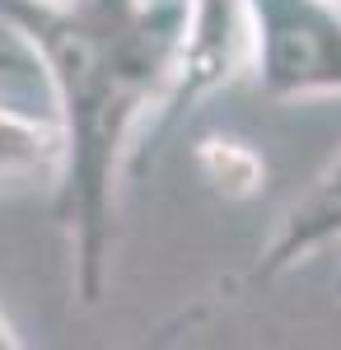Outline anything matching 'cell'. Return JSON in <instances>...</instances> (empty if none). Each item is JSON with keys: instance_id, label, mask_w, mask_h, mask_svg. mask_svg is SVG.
Returning a JSON list of instances; mask_svg holds the SVG:
<instances>
[{"instance_id": "cell-1", "label": "cell", "mask_w": 341, "mask_h": 350, "mask_svg": "<svg viewBox=\"0 0 341 350\" xmlns=\"http://www.w3.org/2000/svg\"><path fill=\"white\" fill-rule=\"evenodd\" d=\"M0 24L24 42L61 122L52 215L84 308L108 295L122 178L159 145V117L178 80L187 0H0Z\"/></svg>"}, {"instance_id": "cell-2", "label": "cell", "mask_w": 341, "mask_h": 350, "mask_svg": "<svg viewBox=\"0 0 341 350\" xmlns=\"http://www.w3.org/2000/svg\"><path fill=\"white\" fill-rule=\"evenodd\" d=\"M253 84L276 103L341 94V5L337 0H248Z\"/></svg>"}, {"instance_id": "cell-3", "label": "cell", "mask_w": 341, "mask_h": 350, "mask_svg": "<svg viewBox=\"0 0 341 350\" xmlns=\"http://www.w3.org/2000/svg\"><path fill=\"white\" fill-rule=\"evenodd\" d=\"M243 70H253V10L248 0H187L183 24V56L178 80L168 94V108L159 117V135L183 112H192L220 84H234Z\"/></svg>"}, {"instance_id": "cell-4", "label": "cell", "mask_w": 341, "mask_h": 350, "mask_svg": "<svg viewBox=\"0 0 341 350\" xmlns=\"http://www.w3.org/2000/svg\"><path fill=\"white\" fill-rule=\"evenodd\" d=\"M337 239H341V150L318 173L314 191L299 206H290V215L281 219L276 239L266 243L262 262H257V280H271L281 271L309 262L318 247H327V243H337Z\"/></svg>"}, {"instance_id": "cell-5", "label": "cell", "mask_w": 341, "mask_h": 350, "mask_svg": "<svg viewBox=\"0 0 341 350\" xmlns=\"http://www.w3.org/2000/svg\"><path fill=\"white\" fill-rule=\"evenodd\" d=\"M61 168V122L56 112L0 98V183L56 178Z\"/></svg>"}, {"instance_id": "cell-6", "label": "cell", "mask_w": 341, "mask_h": 350, "mask_svg": "<svg viewBox=\"0 0 341 350\" xmlns=\"http://www.w3.org/2000/svg\"><path fill=\"white\" fill-rule=\"evenodd\" d=\"M192 163L206 191L225 201H253L266 187V159L238 135H201L192 145Z\"/></svg>"}, {"instance_id": "cell-7", "label": "cell", "mask_w": 341, "mask_h": 350, "mask_svg": "<svg viewBox=\"0 0 341 350\" xmlns=\"http://www.w3.org/2000/svg\"><path fill=\"white\" fill-rule=\"evenodd\" d=\"M0 80H14V84H24V89H33V94H42V98H52L47 80H42V70H38V61H33V52H28L24 42L19 47H0Z\"/></svg>"}, {"instance_id": "cell-8", "label": "cell", "mask_w": 341, "mask_h": 350, "mask_svg": "<svg viewBox=\"0 0 341 350\" xmlns=\"http://www.w3.org/2000/svg\"><path fill=\"white\" fill-rule=\"evenodd\" d=\"M0 350H24V336L14 332V323L0 313Z\"/></svg>"}, {"instance_id": "cell-9", "label": "cell", "mask_w": 341, "mask_h": 350, "mask_svg": "<svg viewBox=\"0 0 341 350\" xmlns=\"http://www.w3.org/2000/svg\"><path fill=\"white\" fill-rule=\"evenodd\" d=\"M38 5H66V0H38Z\"/></svg>"}, {"instance_id": "cell-10", "label": "cell", "mask_w": 341, "mask_h": 350, "mask_svg": "<svg viewBox=\"0 0 341 350\" xmlns=\"http://www.w3.org/2000/svg\"><path fill=\"white\" fill-rule=\"evenodd\" d=\"M337 243H341V239H337ZM337 299H341V271H337Z\"/></svg>"}, {"instance_id": "cell-11", "label": "cell", "mask_w": 341, "mask_h": 350, "mask_svg": "<svg viewBox=\"0 0 341 350\" xmlns=\"http://www.w3.org/2000/svg\"><path fill=\"white\" fill-rule=\"evenodd\" d=\"M337 5H341V0H337Z\"/></svg>"}]
</instances>
